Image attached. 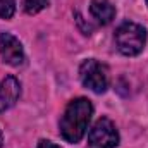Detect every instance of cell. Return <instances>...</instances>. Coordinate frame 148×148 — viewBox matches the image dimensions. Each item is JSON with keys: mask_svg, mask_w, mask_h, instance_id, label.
<instances>
[{"mask_svg": "<svg viewBox=\"0 0 148 148\" xmlns=\"http://www.w3.org/2000/svg\"><path fill=\"white\" fill-rule=\"evenodd\" d=\"M93 114V105L88 98H74L73 102H69V105L66 107L64 115L60 119V136L67 141V143H77L83 140L90 119Z\"/></svg>", "mask_w": 148, "mask_h": 148, "instance_id": "cell-1", "label": "cell"}, {"mask_svg": "<svg viewBox=\"0 0 148 148\" xmlns=\"http://www.w3.org/2000/svg\"><path fill=\"white\" fill-rule=\"evenodd\" d=\"M147 5H148V0H147Z\"/></svg>", "mask_w": 148, "mask_h": 148, "instance_id": "cell-12", "label": "cell"}, {"mask_svg": "<svg viewBox=\"0 0 148 148\" xmlns=\"http://www.w3.org/2000/svg\"><path fill=\"white\" fill-rule=\"evenodd\" d=\"M38 148H60V147L55 145V143H52V141H48V140H41L38 143Z\"/></svg>", "mask_w": 148, "mask_h": 148, "instance_id": "cell-10", "label": "cell"}, {"mask_svg": "<svg viewBox=\"0 0 148 148\" xmlns=\"http://www.w3.org/2000/svg\"><path fill=\"white\" fill-rule=\"evenodd\" d=\"M21 95V84L14 76H7L0 84V112L10 109Z\"/></svg>", "mask_w": 148, "mask_h": 148, "instance_id": "cell-6", "label": "cell"}, {"mask_svg": "<svg viewBox=\"0 0 148 148\" xmlns=\"http://www.w3.org/2000/svg\"><path fill=\"white\" fill-rule=\"evenodd\" d=\"M147 43V31L136 23H122L115 29V45L117 50L126 57H134L143 52Z\"/></svg>", "mask_w": 148, "mask_h": 148, "instance_id": "cell-2", "label": "cell"}, {"mask_svg": "<svg viewBox=\"0 0 148 148\" xmlns=\"http://www.w3.org/2000/svg\"><path fill=\"white\" fill-rule=\"evenodd\" d=\"M16 12V0H0V17L10 19Z\"/></svg>", "mask_w": 148, "mask_h": 148, "instance_id": "cell-9", "label": "cell"}, {"mask_svg": "<svg viewBox=\"0 0 148 148\" xmlns=\"http://www.w3.org/2000/svg\"><path fill=\"white\" fill-rule=\"evenodd\" d=\"M0 148H2V133H0Z\"/></svg>", "mask_w": 148, "mask_h": 148, "instance_id": "cell-11", "label": "cell"}, {"mask_svg": "<svg viewBox=\"0 0 148 148\" xmlns=\"http://www.w3.org/2000/svg\"><path fill=\"white\" fill-rule=\"evenodd\" d=\"M50 0H23V9L26 14L33 16V14H38L40 10H43L47 5H48Z\"/></svg>", "mask_w": 148, "mask_h": 148, "instance_id": "cell-8", "label": "cell"}, {"mask_svg": "<svg viewBox=\"0 0 148 148\" xmlns=\"http://www.w3.org/2000/svg\"><path fill=\"white\" fill-rule=\"evenodd\" d=\"M79 77L81 83L95 93H103L109 88V69L105 64L95 59H88L81 64Z\"/></svg>", "mask_w": 148, "mask_h": 148, "instance_id": "cell-3", "label": "cell"}, {"mask_svg": "<svg viewBox=\"0 0 148 148\" xmlns=\"http://www.w3.org/2000/svg\"><path fill=\"white\" fill-rule=\"evenodd\" d=\"M91 148H115L119 145V133L115 124L107 117H100L88 134Z\"/></svg>", "mask_w": 148, "mask_h": 148, "instance_id": "cell-4", "label": "cell"}, {"mask_svg": "<svg viewBox=\"0 0 148 148\" xmlns=\"http://www.w3.org/2000/svg\"><path fill=\"white\" fill-rule=\"evenodd\" d=\"M90 14L100 24H109L115 17V7L112 5L110 0H91L90 2Z\"/></svg>", "mask_w": 148, "mask_h": 148, "instance_id": "cell-7", "label": "cell"}, {"mask_svg": "<svg viewBox=\"0 0 148 148\" xmlns=\"http://www.w3.org/2000/svg\"><path fill=\"white\" fill-rule=\"evenodd\" d=\"M0 59L12 67H19L24 62L23 45L10 33H0Z\"/></svg>", "mask_w": 148, "mask_h": 148, "instance_id": "cell-5", "label": "cell"}]
</instances>
